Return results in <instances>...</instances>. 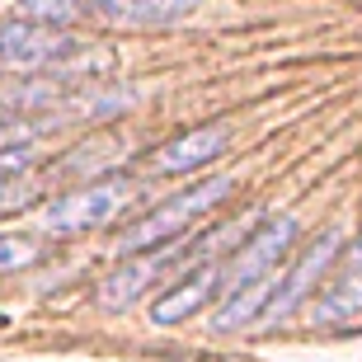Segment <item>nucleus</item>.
Instances as JSON below:
<instances>
[{"label": "nucleus", "instance_id": "obj_1", "mask_svg": "<svg viewBox=\"0 0 362 362\" xmlns=\"http://www.w3.org/2000/svg\"><path fill=\"white\" fill-rule=\"evenodd\" d=\"M90 57H108L99 42L81 38L62 24H38V19H0V71L14 76H47V71H76L99 66Z\"/></svg>", "mask_w": 362, "mask_h": 362}, {"label": "nucleus", "instance_id": "obj_2", "mask_svg": "<svg viewBox=\"0 0 362 362\" xmlns=\"http://www.w3.org/2000/svg\"><path fill=\"white\" fill-rule=\"evenodd\" d=\"M230 193V179L216 175V179H202V184L184 188V193H175L170 202H160L156 212H146L136 226L122 230L118 250L122 255H146V250H160V245H175L179 235H184L193 221H202V216L212 212L216 202Z\"/></svg>", "mask_w": 362, "mask_h": 362}, {"label": "nucleus", "instance_id": "obj_3", "mask_svg": "<svg viewBox=\"0 0 362 362\" xmlns=\"http://www.w3.org/2000/svg\"><path fill=\"white\" fill-rule=\"evenodd\" d=\"M132 198H136V188L127 184V179H104V184H90V188H76L66 198H57L52 207L42 212V221H47V230H57V235L99 230V226H108L113 216L127 212Z\"/></svg>", "mask_w": 362, "mask_h": 362}, {"label": "nucleus", "instance_id": "obj_4", "mask_svg": "<svg viewBox=\"0 0 362 362\" xmlns=\"http://www.w3.org/2000/svg\"><path fill=\"white\" fill-rule=\"evenodd\" d=\"M296 245V216H269L264 226L255 230V235H245L240 245H235V255L221 264L226 269V296L240 292V287H250V282L269 278V273L282 269V259L292 255Z\"/></svg>", "mask_w": 362, "mask_h": 362}, {"label": "nucleus", "instance_id": "obj_5", "mask_svg": "<svg viewBox=\"0 0 362 362\" xmlns=\"http://www.w3.org/2000/svg\"><path fill=\"white\" fill-rule=\"evenodd\" d=\"M179 264H184V245H160V250H146V255H127V264H118V269L99 282V306L104 310L136 306V301H141L170 269H179Z\"/></svg>", "mask_w": 362, "mask_h": 362}, {"label": "nucleus", "instance_id": "obj_6", "mask_svg": "<svg viewBox=\"0 0 362 362\" xmlns=\"http://www.w3.org/2000/svg\"><path fill=\"white\" fill-rule=\"evenodd\" d=\"M339 250H344V230H325V235H315V245H306V250L296 255V264L282 273V287H278V296L269 301L264 320H269V325L287 320V315H292V310L325 282L329 264L339 259Z\"/></svg>", "mask_w": 362, "mask_h": 362}, {"label": "nucleus", "instance_id": "obj_7", "mask_svg": "<svg viewBox=\"0 0 362 362\" xmlns=\"http://www.w3.org/2000/svg\"><path fill=\"white\" fill-rule=\"evenodd\" d=\"M216 296H226V269L212 259V264L188 269L175 287H165V292L151 301V325H184V320H193L202 306H212Z\"/></svg>", "mask_w": 362, "mask_h": 362}, {"label": "nucleus", "instance_id": "obj_8", "mask_svg": "<svg viewBox=\"0 0 362 362\" xmlns=\"http://www.w3.org/2000/svg\"><path fill=\"white\" fill-rule=\"evenodd\" d=\"M90 24H118V28H156L188 19L202 0H81Z\"/></svg>", "mask_w": 362, "mask_h": 362}, {"label": "nucleus", "instance_id": "obj_9", "mask_svg": "<svg viewBox=\"0 0 362 362\" xmlns=\"http://www.w3.org/2000/svg\"><path fill=\"white\" fill-rule=\"evenodd\" d=\"M226 146H230V127L207 122V127H193V132L165 141V146L156 151V170H160V175H188V170H202L207 160H216Z\"/></svg>", "mask_w": 362, "mask_h": 362}, {"label": "nucleus", "instance_id": "obj_10", "mask_svg": "<svg viewBox=\"0 0 362 362\" xmlns=\"http://www.w3.org/2000/svg\"><path fill=\"white\" fill-rule=\"evenodd\" d=\"M278 287H282V273H269V278L250 282L240 292L221 296V306H216V315H212V329H240V325L264 320V310H269V301L278 296Z\"/></svg>", "mask_w": 362, "mask_h": 362}, {"label": "nucleus", "instance_id": "obj_11", "mask_svg": "<svg viewBox=\"0 0 362 362\" xmlns=\"http://www.w3.org/2000/svg\"><path fill=\"white\" fill-rule=\"evenodd\" d=\"M353 310H362V230L353 235L349 250H344V264H339V273L329 278L325 301H320L325 320H339V315H353Z\"/></svg>", "mask_w": 362, "mask_h": 362}, {"label": "nucleus", "instance_id": "obj_12", "mask_svg": "<svg viewBox=\"0 0 362 362\" xmlns=\"http://www.w3.org/2000/svg\"><path fill=\"white\" fill-rule=\"evenodd\" d=\"M42 193V184L33 175H14V179H0V216H14L24 212V207H33Z\"/></svg>", "mask_w": 362, "mask_h": 362}, {"label": "nucleus", "instance_id": "obj_13", "mask_svg": "<svg viewBox=\"0 0 362 362\" xmlns=\"http://www.w3.org/2000/svg\"><path fill=\"white\" fill-rule=\"evenodd\" d=\"M24 14H33L38 24L71 28V24H81V19H85V5H81V0H24Z\"/></svg>", "mask_w": 362, "mask_h": 362}, {"label": "nucleus", "instance_id": "obj_14", "mask_svg": "<svg viewBox=\"0 0 362 362\" xmlns=\"http://www.w3.org/2000/svg\"><path fill=\"white\" fill-rule=\"evenodd\" d=\"M28 264H38V245L28 235H0V273H19Z\"/></svg>", "mask_w": 362, "mask_h": 362}, {"label": "nucleus", "instance_id": "obj_15", "mask_svg": "<svg viewBox=\"0 0 362 362\" xmlns=\"http://www.w3.org/2000/svg\"><path fill=\"white\" fill-rule=\"evenodd\" d=\"M28 136H33V122L0 104V146H28Z\"/></svg>", "mask_w": 362, "mask_h": 362}, {"label": "nucleus", "instance_id": "obj_16", "mask_svg": "<svg viewBox=\"0 0 362 362\" xmlns=\"http://www.w3.org/2000/svg\"><path fill=\"white\" fill-rule=\"evenodd\" d=\"M33 170V146H0V179L28 175Z\"/></svg>", "mask_w": 362, "mask_h": 362}, {"label": "nucleus", "instance_id": "obj_17", "mask_svg": "<svg viewBox=\"0 0 362 362\" xmlns=\"http://www.w3.org/2000/svg\"><path fill=\"white\" fill-rule=\"evenodd\" d=\"M0 325H5V320H0Z\"/></svg>", "mask_w": 362, "mask_h": 362}]
</instances>
